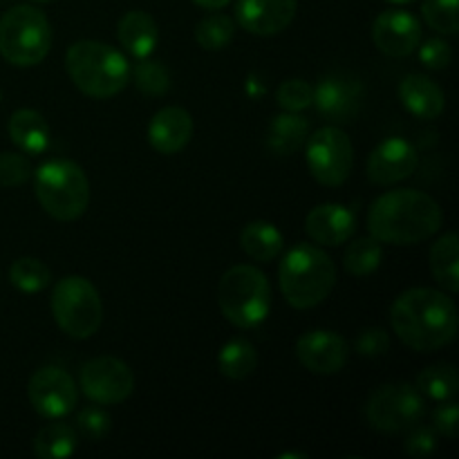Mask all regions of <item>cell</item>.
I'll use <instances>...</instances> for the list:
<instances>
[{
	"label": "cell",
	"instance_id": "23",
	"mask_svg": "<svg viewBox=\"0 0 459 459\" xmlns=\"http://www.w3.org/2000/svg\"><path fill=\"white\" fill-rule=\"evenodd\" d=\"M309 126L307 117H300L299 112H282L276 115L269 124L267 130V148L269 152L278 157H290L294 155L299 148L305 146L309 137Z\"/></svg>",
	"mask_w": 459,
	"mask_h": 459
},
{
	"label": "cell",
	"instance_id": "24",
	"mask_svg": "<svg viewBox=\"0 0 459 459\" xmlns=\"http://www.w3.org/2000/svg\"><path fill=\"white\" fill-rule=\"evenodd\" d=\"M240 247L255 263H272L281 255L282 247H285V238L272 222L255 220V222H249L242 229Z\"/></svg>",
	"mask_w": 459,
	"mask_h": 459
},
{
	"label": "cell",
	"instance_id": "25",
	"mask_svg": "<svg viewBox=\"0 0 459 459\" xmlns=\"http://www.w3.org/2000/svg\"><path fill=\"white\" fill-rule=\"evenodd\" d=\"M430 272L435 281L448 291L457 294L459 291V240L455 231H448L430 247Z\"/></svg>",
	"mask_w": 459,
	"mask_h": 459
},
{
	"label": "cell",
	"instance_id": "38",
	"mask_svg": "<svg viewBox=\"0 0 459 459\" xmlns=\"http://www.w3.org/2000/svg\"><path fill=\"white\" fill-rule=\"evenodd\" d=\"M354 348H357V354H361V357L366 359L384 357L390 350V336L388 332L381 330V327H368V330H363L361 334L357 336Z\"/></svg>",
	"mask_w": 459,
	"mask_h": 459
},
{
	"label": "cell",
	"instance_id": "35",
	"mask_svg": "<svg viewBox=\"0 0 459 459\" xmlns=\"http://www.w3.org/2000/svg\"><path fill=\"white\" fill-rule=\"evenodd\" d=\"M112 429V420L101 406H85L76 412V430L83 435L88 442H101Z\"/></svg>",
	"mask_w": 459,
	"mask_h": 459
},
{
	"label": "cell",
	"instance_id": "39",
	"mask_svg": "<svg viewBox=\"0 0 459 459\" xmlns=\"http://www.w3.org/2000/svg\"><path fill=\"white\" fill-rule=\"evenodd\" d=\"M437 448V437H435L433 430L429 426H420L411 429V435L406 439V453L415 459H426L430 457Z\"/></svg>",
	"mask_w": 459,
	"mask_h": 459
},
{
	"label": "cell",
	"instance_id": "9",
	"mask_svg": "<svg viewBox=\"0 0 459 459\" xmlns=\"http://www.w3.org/2000/svg\"><path fill=\"white\" fill-rule=\"evenodd\" d=\"M426 415V397L406 384H388L377 388L366 403V420L379 433H406L421 424Z\"/></svg>",
	"mask_w": 459,
	"mask_h": 459
},
{
	"label": "cell",
	"instance_id": "12",
	"mask_svg": "<svg viewBox=\"0 0 459 459\" xmlns=\"http://www.w3.org/2000/svg\"><path fill=\"white\" fill-rule=\"evenodd\" d=\"M27 399L45 420H63L79 403V385L61 368L45 366L31 375L27 384Z\"/></svg>",
	"mask_w": 459,
	"mask_h": 459
},
{
	"label": "cell",
	"instance_id": "11",
	"mask_svg": "<svg viewBox=\"0 0 459 459\" xmlns=\"http://www.w3.org/2000/svg\"><path fill=\"white\" fill-rule=\"evenodd\" d=\"M79 388L90 402L99 406H115L133 394L134 375L121 359L94 357L81 366Z\"/></svg>",
	"mask_w": 459,
	"mask_h": 459
},
{
	"label": "cell",
	"instance_id": "7",
	"mask_svg": "<svg viewBox=\"0 0 459 459\" xmlns=\"http://www.w3.org/2000/svg\"><path fill=\"white\" fill-rule=\"evenodd\" d=\"M52 48V25L40 9L16 4L0 18V56L16 67H34Z\"/></svg>",
	"mask_w": 459,
	"mask_h": 459
},
{
	"label": "cell",
	"instance_id": "32",
	"mask_svg": "<svg viewBox=\"0 0 459 459\" xmlns=\"http://www.w3.org/2000/svg\"><path fill=\"white\" fill-rule=\"evenodd\" d=\"M130 74H133V81L139 92L146 94V97H164L170 90L169 70H166L164 63L155 61L151 56L139 58V63Z\"/></svg>",
	"mask_w": 459,
	"mask_h": 459
},
{
	"label": "cell",
	"instance_id": "5",
	"mask_svg": "<svg viewBox=\"0 0 459 459\" xmlns=\"http://www.w3.org/2000/svg\"><path fill=\"white\" fill-rule=\"evenodd\" d=\"M218 305L222 316L240 330L264 323L272 309V287L263 269L254 264H236L218 285Z\"/></svg>",
	"mask_w": 459,
	"mask_h": 459
},
{
	"label": "cell",
	"instance_id": "30",
	"mask_svg": "<svg viewBox=\"0 0 459 459\" xmlns=\"http://www.w3.org/2000/svg\"><path fill=\"white\" fill-rule=\"evenodd\" d=\"M236 36V21L227 13H209L195 27V40L202 49L220 52Z\"/></svg>",
	"mask_w": 459,
	"mask_h": 459
},
{
	"label": "cell",
	"instance_id": "3",
	"mask_svg": "<svg viewBox=\"0 0 459 459\" xmlns=\"http://www.w3.org/2000/svg\"><path fill=\"white\" fill-rule=\"evenodd\" d=\"M278 285L291 307L312 309L334 291L336 264L321 247L300 242L282 258Z\"/></svg>",
	"mask_w": 459,
	"mask_h": 459
},
{
	"label": "cell",
	"instance_id": "26",
	"mask_svg": "<svg viewBox=\"0 0 459 459\" xmlns=\"http://www.w3.org/2000/svg\"><path fill=\"white\" fill-rule=\"evenodd\" d=\"M79 448V433L74 426L61 420L43 426L34 439V453L40 459H67Z\"/></svg>",
	"mask_w": 459,
	"mask_h": 459
},
{
	"label": "cell",
	"instance_id": "16",
	"mask_svg": "<svg viewBox=\"0 0 459 459\" xmlns=\"http://www.w3.org/2000/svg\"><path fill=\"white\" fill-rule=\"evenodd\" d=\"M420 166V152L411 142L402 137H390L381 142L368 157V179L377 186L403 182Z\"/></svg>",
	"mask_w": 459,
	"mask_h": 459
},
{
	"label": "cell",
	"instance_id": "13",
	"mask_svg": "<svg viewBox=\"0 0 459 459\" xmlns=\"http://www.w3.org/2000/svg\"><path fill=\"white\" fill-rule=\"evenodd\" d=\"M363 103V83L345 72H332L314 88L312 106L318 115L334 126L350 124L359 115Z\"/></svg>",
	"mask_w": 459,
	"mask_h": 459
},
{
	"label": "cell",
	"instance_id": "19",
	"mask_svg": "<svg viewBox=\"0 0 459 459\" xmlns=\"http://www.w3.org/2000/svg\"><path fill=\"white\" fill-rule=\"evenodd\" d=\"M305 231L316 245H345L357 231V218L343 204H321L307 213Z\"/></svg>",
	"mask_w": 459,
	"mask_h": 459
},
{
	"label": "cell",
	"instance_id": "29",
	"mask_svg": "<svg viewBox=\"0 0 459 459\" xmlns=\"http://www.w3.org/2000/svg\"><path fill=\"white\" fill-rule=\"evenodd\" d=\"M381 260H384V247H381V242L377 238L366 236L350 242L343 255V267L350 276L366 278L379 269Z\"/></svg>",
	"mask_w": 459,
	"mask_h": 459
},
{
	"label": "cell",
	"instance_id": "28",
	"mask_svg": "<svg viewBox=\"0 0 459 459\" xmlns=\"http://www.w3.org/2000/svg\"><path fill=\"white\" fill-rule=\"evenodd\" d=\"M417 390L433 402H448L457 394L459 377L451 363H435L417 375Z\"/></svg>",
	"mask_w": 459,
	"mask_h": 459
},
{
	"label": "cell",
	"instance_id": "27",
	"mask_svg": "<svg viewBox=\"0 0 459 459\" xmlns=\"http://www.w3.org/2000/svg\"><path fill=\"white\" fill-rule=\"evenodd\" d=\"M255 368H258V352H255L251 341L233 339L229 343H224L222 350H220L218 370L227 379H247V377L254 375Z\"/></svg>",
	"mask_w": 459,
	"mask_h": 459
},
{
	"label": "cell",
	"instance_id": "2",
	"mask_svg": "<svg viewBox=\"0 0 459 459\" xmlns=\"http://www.w3.org/2000/svg\"><path fill=\"white\" fill-rule=\"evenodd\" d=\"M444 213L424 191L397 188L377 197L368 213L370 236L381 245H420L442 229Z\"/></svg>",
	"mask_w": 459,
	"mask_h": 459
},
{
	"label": "cell",
	"instance_id": "36",
	"mask_svg": "<svg viewBox=\"0 0 459 459\" xmlns=\"http://www.w3.org/2000/svg\"><path fill=\"white\" fill-rule=\"evenodd\" d=\"M30 178L31 164L25 152H0V186H22Z\"/></svg>",
	"mask_w": 459,
	"mask_h": 459
},
{
	"label": "cell",
	"instance_id": "1",
	"mask_svg": "<svg viewBox=\"0 0 459 459\" xmlns=\"http://www.w3.org/2000/svg\"><path fill=\"white\" fill-rule=\"evenodd\" d=\"M390 325L403 345L415 352H437L457 336V307L448 294L412 287L390 307Z\"/></svg>",
	"mask_w": 459,
	"mask_h": 459
},
{
	"label": "cell",
	"instance_id": "34",
	"mask_svg": "<svg viewBox=\"0 0 459 459\" xmlns=\"http://www.w3.org/2000/svg\"><path fill=\"white\" fill-rule=\"evenodd\" d=\"M314 88L305 79H287L276 90L278 106L287 112H303L312 106Z\"/></svg>",
	"mask_w": 459,
	"mask_h": 459
},
{
	"label": "cell",
	"instance_id": "33",
	"mask_svg": "<svg viewBox=\"0 0 459 459\" xmlns=\"http://www.w3.org/2000/svg\"><path fill=\"white\" fill-rule=\"evenodd\" d=\"M457 3L459 0H424V4H421V13H424L426 25L444 36L457 34L459 30Z\"/></svg>",
	"mask_w": 459,
	"mask_h": 459
},
{
	"label": "cell",
	"instance_id": "15",
	"mask_svg": "<svg viewBox=\"0 0 459 459\" xmlns=\"http://www.w3.org/2000/svg\"><path fill=\"white\" fill-rule=\"evenodd\" d=\"M296 357L305 370L314 375H336L348 363L350 348L348 341L336 332L312 330L296 341Z\"/></svg>",
	"mask_w": 459,
	"mask_h": 459
},
{
	"label": "cell",
	"instance_id": "20",
	"mask_svg": "<svg viewBox=\"0 0 459 459\" xmlns=\"http://www.w3.org/2000/svg\"><path fill=\"white\" fill-rule=\"evenodd\" d=\"M399 99H402L403 108L412 117L424 121H433L442 117L444 108H446L444 90L424 74L403 76L402 83H399Z\"/></svg>",
	"mask_w": 459,
	"mask_h": 459
},
{
	"label": "cell",
	"instance_id": "17",
	"mask_svg": "<svg viewBox=\"0 0 459 459\" xmlns=\"http://www.w3.org/2000/svg\"><path fill=\"white\" fill-rule=\"evenodd\" d=\"M299 0H238L236 21L254 36H273L291 25Z\"/></svg>",
	"mask_w": 459,
	"mask_h": 459
},
{
	"label": "cell",
	"instance_id": "43",
	"mask_svg": "<svg viewBox=\"0 0 459 459\" xmlns=\"http://www.w3.org/2000/svg\"><path fill=\"white\" fill-rule=\"evenodd\" d=\"M31 3H52V0H31Z\"/></svg>",
	"mask_w": 459,
	"mask_h": 459
},
{
	"label": "cell",
	"instance_id": "22",
	"mask_svg": "<svg viewBox=\"0 0 459 459\" xmlns=\"http://www.w3.org/2000/svg\"><path fill=\"white\" fill-rule=\"evenodd\" d=\"M9 139L25 155H43L49 148V124L39 110L21 108L7 121Z\"/></svg>",
	"mask_w": 459,
	"mask_h": 459
},
{
	"label": "cell",
	"instance_id": "8",
	"mask_svg": "<svg viewBox=\"0 0 459 459\" xmlns=\"http://www.w3.org/2000/svg\"><path fill=\"white\" fill-rule=\"evenodd\" d=\"M52 314L70 339H90L103 323L101 296L88 278L65 276L52 290Z\"/></svg>",
	"mask_w": 459,
	"mask_h": 459
},
{
	"label": "cell",
	"instance_id": "42",
	"mask_svg": "<svg viewBox=\"0 0 459 459\" xmlns=\"http://www.w3.org/2000/svg\"><path fill=\"white\" fill-rule=\"evenodd\" d=\"M388 3H394V4H411V3H415V0H388Z\"/></svg>",
	"mask_w": 459,
	"mask_h": 459
},
{
	"label": "cell",
	"instance_id": "41",
	"mask_svg": "<svg viewBox=\"0 0 459 459\" xmlns=\"http://www.w3.org/2000/svg\"><path fill=\"white\" fill-rule=\"evenodd\" d=\"M193 3H195L197 7L206 9V12H220V9L227 7L231 0H193Z\"/></svg>",
	"mask_w": 459,
	"mask_h": 459
},
{
	"label": "cell",
	"instance_id": "21",
	"mask_svg": "<svg viewBox=\"0 0 459 459\" xmlns=\"http://www.w3.org/2000/svg\"><path fill=\"white\" fill-rule=\"evenodd\" d=\"M117 39L126 52L133 54L134 58H146L155 52L157 40H160V30L151 13L142 9H133L121 16L117 25Z\"/></svg>",
	"mask_w": 459,
	"mask_h": 459
},
{
	"label": "cell",
	"instance_id": "10",
	"mask_svg": "<svg viewBox=\"0 0 459 459\" xmlns=\"http://www.w3.org/2000/svg\"><path fill=\"white\" fill-rule=\"evenodd\" d=\"M307 169L323 186H341L348 182L354 166V146L339 126H325L307 137Z\"/></svg>",
	"mask_w": 459,
	"mask_h": 459
},
{
	"label": "cell",
	"instance_id": "37",
	"mask_svg": "<svg viewBox=\"0 0 459 459\" xmlns=\"http://www.w3.org/2000/svg\"><path fill=\"white\" fill-rule=\"evenodd\" d=\"M420 61L424 63L429 70H446L451 65L453 49L451 43L444 39H429L424 40V45L420 43Z\"/></svg>",
	"mask_w": 459,
	"mask_h": 459
},
{
	"label": "cell",
	"instance_id": "31",
	"mask_svg": "<svg viewBox=\"0 0 459 459\" xmlns=\"http://www.w3.org/2000/svg\"><path fill=\"white\" fill-rule=\"evenodd\" d=\"M9 281L25 294H39L52 282V272L39 258H18L9 269Z\"/></svg>",
	"mask_w": 459,
	"mask_h": 459
},
{
	"label": "cell",
	"instance_id": "18",
	"mask_svg": "<svg viewBox=\"0 0 459 459\" xmlns=\"http://www.w3.org/2000/svg\"><path fill=\"white\" fill-rule=\"evenodd\" d=\"M193 137V117L179 106L161 108L148 124V143L160 155H178Z\"/></svg>",
	"mask_w": 459,
	"mask_h": 459
},
{
	"label": "cell",
	"instance_id": "4",
	"mask_svg": "<svg viewBox=\"0 0 459 459\" xmlns=\"http://www.w3.org/2000/svg\"><path fill=\"white\" fill-rule=\"evenodd\" d=\"M65 70L76 90L92 99H112L128 85L124 54L101 40H76L65 54Z\"/></svg>",
	"mask_w": 459,
	"mask_h": 459
},
{
	"label": "cell",
	"instance_id": "44",
	"mask_svg": "<svg viewBox=\"0 0 459 459\" xmlns=\"http://www.w3.org/2000/svg\"><path fill=\"white\" fill-rule=\"evenodd\" d=\"M0 97H3V92H0Z\"/></svg>",
	"mask_w": 459,
	"mask_h": 459
},
{
	"label": "cell",
	"instance_id": "14",
	"mask_svg": "<svg viewBox=\"0 0 459 459\" xmlns=\"http://www.w3.org/2000/svg\"><path fill=\"white\" fill-rule=\"evenodd\" d=\"M372 40L385 56H411L421 43V22L403 9H388L372 22Z\"/></svg>",
	"mask_w": 459,
	"mask_h": 459
},
{
	"label": "cell",
	"instance_id": "40",
	"mask_svg": "<svg viewBox=\"0 0 459 459\" xmlns=\"http://www.w3.org/2000/svg\"><path fill=\"white\" fill-rule=\"evenodd\" d=\"M433 424L437 433H442L444 437L455 439L459 433V408L455 402H444V406H437V411L433 412Z\"/></svg>",
	"mask_w": 459,
	"mask_h": 459
},
{
	"label": "cell",
	"instance_id": "6",
	"mask_svg": "<svg viewBox=\"0 0 459 459\" xmlns=\"http://www.w3.org/2000/svg\"><path fill=\"white\" fill-rule=\"evenodd\" d=\"M34 193L48 215L72 222L88 211L90 182L85 170L70 160H52L34 173Z\"/></svg>",
	"mask_w": 459,
	"mask_h": 459
}]
</instances>
